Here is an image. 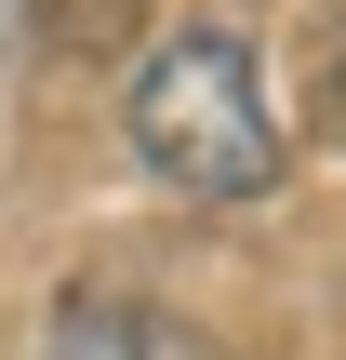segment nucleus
I'll list each match as a JSON object with an SVG mask.
<instances>
[{
    "instance_id": "nucleus-1",
    "label": "nucleus",
    "mask_w": 346,
    "mask_h": 360,
    "mask_svg": "<svg viewBox=\"0 0 346 360\" xmlns=\"http://www.w3.org/2000/svg\"><path fill=\"white\" fill-rule=\"evenodd\" d=\"M133 160L187 200H267L280 187V107H267L240 27H173L133 67Z\"/></svg>"
},
{
    "instance_id": "nucleus-2",
    "label": "nucleus",
    "mask_w": 346,
    "mask_h": 360,
    "mask_svg": "<svg viewBox=\"0 0 346 360\" xmlns=\"http://www.w3.org/2000/svg\"><path fill=\"white\" fill-rule=\"evenodd\" d=\"M53 347L67 360H213V347H187V334H160V321H133V307H67Z\"/></svg>"
},
{
    "instance_id": "nucleus-3",
    "label": "nucleus",
    "mask_w": 346,
    "mask_h": 360,
    "mask_svg": "<svg viewBox=\"0 0 346 360\" xmlns=\"http://www.w3.org/2000/svg\"><path fill=\"white\" fill-rule=\"evenodd\" d=\"M27 27H40V0H0V53H27Z\"/></svg>"
},
{
    "instance_id": "nucleus-4",
    "label": "nucleus",
    "mask_w": 346,
    "mask_h": 360,
    "mask_svg": "<svg viewBox=\"0 0 346 360\" xmlns=\"http://www.w3.org/2000/svg\"><path fill=\"white\" fill-rule=\"evenodd\" d=\"M333 107H346V13H333Z\"/></svg>"
}]
</instances>
